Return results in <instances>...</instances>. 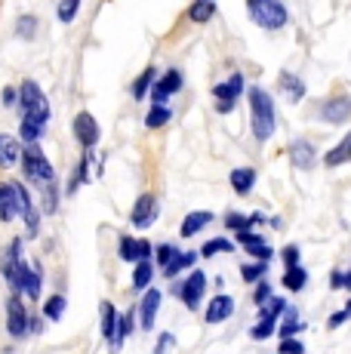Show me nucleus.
Here are the masks:
<instances>
[{"mask_svg":"<svg viewBox=\"0 0 351 354\" xmlns=\"http://www.w3.org/2000/svg\"><path fill=\"white\" fill-rule=\"evenodd\" d=\"M44 209H46V213H53V209H56V192H53V185L44 188Z\"/></svg>","mask_w":351,"mask_h":354,"instance_id":"de8ad7c7","label":"nucleus"},{"mask_svg":"<svg viewBox=\"0 0 351 354\" xmlns=\"http://www.w3.org/2000/svg\"><path fill=\"white\" fill-rule=\"evenodd\" d=\"M274 333H278V321H274V317H265V321H259L253 330H249V336H253L256 342H262V339L274 336Z\"/></svg>","mask_w":351,"mask_h":354,"instance_id":"473e14b6","label":"nucleus"},{"mask_svg":"<svg viewBox=\"0 0 351 354\" xmlns=\"http://www.w3.org/2000/svg\"><path fill=\"white\" fill-rule=\"evenodd\" d=\"M283 287H287L290 292H299V290H305V283H308V271L305 268H302V265H299V268H287V271H283Z\"/></svg>","mask_w":351,"mask_h":354,"instance_id":"393cba45","label":"nucleus"},{"mask_svg":"<svg viewBox=\"0 0 351 354\" xmlns=\"http://www.w3.org/2000/svg\"><path fill=\"white\" fill-rule=\"evenodd\" d=\"M249 127H253L256 142H268L274 133V102L259 86L249 90Z\"/></svg>","mask_w":351,"mask_h":354,"instance_id":"f257e3e1","label":"nucleus"},{"mask_svg":"<svg viewBox=\"0 0 351 354\" xmlns=\"http://www.w3.org/2000/svg\"><path fill=\"white\" fill-rule=\"evenodd\" d=\"M133 225L136 228H148L154 219H158V201H154L151 194H142L136 201V207H133Z\"/></svg>","mask_w":351,"mask_h":354,"instance_id":"2eb2a0df","label":"nucleus"},{"mask_svg":"<svg viewBox=\"0 0 351 354\" xmlns=\"http://www.w3.org/2000/svg\"><path fill=\"white\" fill-rule=\"evenodd\" d=\"M179 90H182V71H176V68H170V71H167L164 77H160L158 84L151 86V99H154V105H164V99L176 96Z\"/></svg>","mask_w":351,"mask_h":354,"instance_id":"9b49d317","label":"nucleus"},{"mask_svg":"<svg viewBox=\"0 0 351 354\" xmlns=\"http://www.w3.org/2000/svg\"><path fill=\"white\" fill-rule=\"evenodd\" d=\"M151 253H154V247L148 241H139V237H120V259L124 262H148L151 259Z\"/></svg>","mask_w":351,"mask_h":354,"instance_id":"1a4fd4ad","label":"nucleus"},{"mask_svg":"<svg viewBox=\"0 0 351 354\" xmlns=\"http://www.w3.org/2000/svg\"><path fill=\"white\" fill-rule=\"evenodd\" d=\"M213 16H216V0H194L191 10H188L191 22H210Z\"/></svg>","mask_w":351,"mask_h":354,"instance_id":"bb28decb","label":"nucleus"},{"mask_svg":"<svg viewBox=\"0 0 351 354\" xmlns=\"http://www.w3.org/2000/svg\"><path fill=\"white\" fill-rule=\"evenodd\" d=\"M170 118H173V111L167 105H154L151 111L145 114V127L148 129H160L164 124H170Z\"/></svg>","mask_w":351,"mask_h":354,"instance_id":"c85d7f7f","label":"nucleus"},{"mask_svg":"<svg viewBox=\"0 0 351 354\" xmlns=\"http://www.w3.org/2000/svg\"><path fill=\"white\" fill-rule=\"evenodd\" d=\"M234 250V243L231 241H225V237H216V241L210 243H204V250H200V256H216V253H231Z\"/></svg>","mask_w":351,"mask_h":354,"instance_id":"f704fd0d","label":"nucleus"},{"mask_svg":"<svg viewBox=\"0 0 351 354\" xmlns=\"http://www.w3.org/2000/svg\"><path fill=\"white\" fill-rule=\"evenodd\" d=\"M345 321H351V299L345 302V308H342V311H336V315L330 317V321H327V326H330V330H336V326H342Z\"/></svg>","mask_w":351,"mask_h":354,"instance_id":"79ce46f5","label":"nucleus"},{"mask_svg":"<svg viewBox=\"0 0 351 354\" xmlns=\"http://www.w3.org/2000/svg\"><path fill=\"white\" fill-rule=\"evenodd\" d=\"M240 93H244V74L234 71L231 77L225 80V84H216L213 96H216V105H234Z\"/></svg>","mask_w":351,"mask_h":354,"instance_id":"ddd939ff","label":"nucleus"},{"mask_svg":"<svg viewBox=\"0 0 351 354\" xmlns=\"http://www.w3.org/2000/svg\"><path fill=\"white\" fill-rule=\"evenodd\" d=\"M158 308H160V292L158 290H145V299H142V305H139V326L142 330H151L154 326V317H158Z\"/></svg>","mask_w":351,"mask_h":354,"instance_id":"f3484780","label":"nucleus"},{"mask_svg":"<svg viewBox=\"0 0 351 354\" xmlns=\"http://www.w3.org/2000/svg\"><path fill=\"white\" fill-rule=\"evenodd\" d=\"M77 10H80V0H62V3H59V19L71 22V19L77 16Z\"/></svg>","mask_w":351,"mask_h":354,"instance_id":"4c0bfd02","label":"nucleus"},{"mask_svg":"<svg viewBox=\"0 0 351 354\" xmlns=\"http://www.w3.org/2000/svg\"><path fill=\"white\" fill-rule=\"evenodd\" d=\"M6 333L12 339H25L31 333V321H28V308L19 296L6 299Z\"/></svg>","mask_w":351,"mask_h":354,"instance_id":"423d86ee","label":"nucleus"},{"mask_svg":"<svg viewBox=\"0 0 351 354\" xmlns=\"http://www.w3.org/2000/svg\"><path fill=\"white\" fill-rule=\"evenodd\" d=\"M283 311H287V299L283 296H272L265 305H262V311H259V321H265V317H283Z\"/></svg>","mask_w":351,"mask_h":354,"instance_id":"7c9ffc66","label":"nucleus"},{"mask_svg":"<svg viewBox=\"0 0 351 354\" xmlns=\"http://www.w3.org/2000/svg\"><path fill=\"white\" fill-rule=\"evenodd\" d=\"M228 182H231V188H234L238 194H249V192H253V185H256V169H249V167L231 169Z\"/></svg>","mask_w":351,"mask_h":354,"instance_id":"4be33fe9","label":"nucleus"},{"mask_svg":"<svg viewBox=\"0 0 351 354\" xmlns=\"http://www.w3.org/2000/svg\"><path fill=\"white\" fill-rule=\"evenodd\" d=\"M302 330H305V321H299L296 308H287V311H283V324H281L278 336H281V339H293L296 333H302Z\"/></svg>","mask_w":351,"mask_h":354,"instance_id":"b1692460","label":"nucleus"},{"mask_svg":"<svg viewBox=\"0 0 351 354\" xmlns=\"http://www.w3.org/2000/svg\"><path fill=\"white\" fill-rule=\"evenodd\" d=\"M62 311H65V296H50V299H46V305H44V317H46V321H59V317H62Z\"/></svg>","mask_w":351,"mask_h":354,"instance_id":"72a5a7b5","label":"nucleus"},{"mask_svg":"<svg viewBox=\"0 0 351 354\" xmlns=\"http://www.w3.org/2000/svg\"><path fill=\"white\" fill-rule=\"evenodd\" d=\"M231 315H234V299L225 296V292H219V296L210 299V305H207L204 321L207 324H222V321H228Z\"/></svg>","mask_w":351,"mask_h":354,"instance_id":"4468645a","label":"nucleus"},{"mask_svg":"<svg viewBox=\"0 0 351 354\" xmlns=\"http://www.w3.org/2000/svg\"><path fill=\"white\" fill-rule=\"evenodd\" d=\"M314 145L312 142H305V139H296L293 145H290V160L296 163L299 169H312L314 167Z\"/></svg>","mask_w":351,"mask_h":354,"instance_id":"6ab92c4d","label":"nucleus"},{"mask_svg":"<svg viewBox=\"0 0 351 354\" xmlns=\"http://www.w3.org/2000/svg\"><path fill=\"white\" fill-rule=\"evenodd\" d=\"M16 99H19V90H6V93H3V102H6V105H12Z\"/></svg>","mask_w":351,"mask_h":354,"instance_id":"09e8293b","label":"nucleus"},{"mask_svg":"<svg viewBox=\"0 0 351 354\" xmlns=\"http://www.w3.org/2000/svg\"><path fill=\"white\" fill-rule=\"evenodd\" d=\"M213 222V213H207V209H198V213H188L185 222H182V237H194L198 231H204L207 225Z\"/></svg>","mask_w":351,"mask_h":354,"instance_id":"412c9836","label":"nucleus"},{"mask_svg":"<svg viewBox=\"0 0 351 354\" xmlns=\"http://www.w3.org/2000/svg\"><path fill=\"white\" fill-rule=\"evenodd\" d=\"M247 253H249V256H253V259H256V262H268V259H272V256H274V250H272V247H268V243H259V247H249V250H247Z\"/></svg>","mask_w":351,"mask_h":354,"instance_id":"37998d69","label":"nucleus"},{"mask_svg":"<svg viewBox=\"0 0 351 354\" xmlns=\"http://www.w3.org/2000/svg\"><path fill=\"white\" fill-rule=\"evenodd\" d=\"M151 277H154V265H151V259H148V262H139V265H136V271H133V287H136V290L151 287Z\"/></svg>","mask_w":351,"mask_h":354,"instance_id":"c756f323","label":"nucleus"},{"mask_svg":"<svg viewBox=\"0 0 351 354\" xmlns=\"http://www.w3.org/2000/svg\"><path fill=\"white\" fill-rule=\"evenodd\" d=\"M265 271H268V262H249L240 268V277H244L247 283H259L262 277H265Z\"/></svg>","mask_w":351,"mask_h":354,"instance_id":"2f4dec72","label":"nucleus"},{"mask_svg":"<svg viewBox=\"0 0 351 354\" xmlns=\"http://www.w3.org/2000/svg\"><path fill=\"white\" fill-rule=\"evenodd\" d=\"M16 197H19V216L25 219V228H28V237H35L37 234V228H40V213H37V207H35V201H31V194L25 192L22 185L16 182Z\"/></svg>","mask_w":351,"mask_h":354,"instance_id":"9d476101","label":"nucleus"},{"mask_svg":"<svg viewBox=\"0 0 351 354\" xmlns=\"http://www.w3.org/2000/svg\"><path fill=\"white\" fill-rule=\"evenodd\" d=\"M154 253H158L160 271H164L167 277H176L182 268H185V259H182L185 253H179V247H173V243H160V247L154 250Z\"/></svg>","mask_w":351,"mask_h":354,"instance_id":"f8f14e48","label":"nucleus"},{"mask_svg":"<svg viewBox=\"0 0 351 354\" xmlns=\"http://www.w3.org/2000/svg\"><path fill=\"white\" fill-rule=\"evenodd\" d=\"M278 86L283 90V96H287L290 102H293V105H296V102H302V99H305V84H302V80L296 77V74L281 71V74H278Z\"/></svg>","mask_w":351,"mask_h":354,"instance_id":"aec40b11","label":"nucleus"},{"mask_svg":"<svg viewBox=\"0 0 351 354\" xmlns=\"http://www.w3.org/2000/svg\"><path fill=\"white\" fill-rule=\"evenodd\" d=\"M35 28H37L35 16H25V19H22V22H19V28H16V31H19V34H22V37H25V40H28V37H35Z\"/></svg>","mask_w":351,"mask_h":354,"instance_id":"c03bdc74","label":"nucleus"},{"mask_svg":"<svg viewBox=\"0 0 351 354\" xmlns=\"http://www.w3.org/2000/svg\"><path fill=\"white\" fill-rule=\"evenodd\" d=\"M278 354H305V345H302L299 339H281Z\"/></svg>","mask_w":351,"mask_h":354,"instance_id":"ea45409f","label":"nucleus"},{"mask_svg":"<svg viewBox=\"0 0 351 354\" xmlns=\"http://www.w3.org/2000/svg\"><path fill=\"white\" fill-rule=\"evenodd\" d=\"M99 311H102V336L108 339V342H114V330H117V311H114V305L105 302L99 305Z\"/></svg>","mask_w":351,"mask_h":354,"instance_id":"a878e982","label":"nucleus"},{"mask_svg":"<svg viewBox=\"0 0 351 354\" xmlns=\"http://www.w3.org/2000/svg\"><path fill=\"white\" fill-rule=\"evenodd\" d=\"M173 333H160V339H158V348H154V354H167V348H173Z\"/></svg>","mask_w":351,"mask_h":354,"instance_id":"49530a36","label":"nucleus"},{"mask_svg":"<svg viewBox=\"0 0 351 354\" xmlns=\"http://www.w3.org/2000/svg\"><path fill=\"white\" fill-rule=\"evenodd\" d=\"M173 292H176V296H179L191 311H198V308H200V299H204V292H207V274L194 268L191 274L185 277V281L176 283Z\"/></svg>","mask_w":351,"mask_h":354,"instance_id":"39448f33","label":"nucleus"},{"mask_svg":"<svg viewBox=\"0 0 351 354\" xmlns=\"http://www.w3.org/2000/svg\"><path fill=\"white\" fill-rule=\"evenodd\" d=\"M225 228H231V231H247V228H253V225H249V216L228 213V216H225Z\"/></svg>","mask_w":351,"mask_h":354,"instance_id":"e433bc0d","label":"nucleus"},{"mask_svg":"<svg viewBox=\"0 0 351 354\" xmlns=\"http://www.w3.org/2000/svg\"><path fill=\"white\" fill-rule=\"evenodd\" d=\"M19 108H22V120H28V124H35L40 129L50 120V102H46L44 90H40L35 80H25L19 86Z\"/></svg>","mask_w":351,"mask_h":354,"instance_id":"f03ea898","label":"nucleus"},{"mask_svg":"<svg viewBox=\"0 0 351 354\" xmlns=\"http://www.w3.org/2000/svg\"><path fill=\"white\" fill-rule=\"evenodd\" d=\"M238 243H240L244 250H249V247H259V243H265V237L247 228V231H238Z\"/></svg>","mask_w":351,"mask_h":354,"instance_id":"c9c22d12","label":"nucleus"},{"mask_svg":"<svg viewBox=\"0 0 351 354\" xmlns=\"http://www.w3.org/2000/svg\"><path fill=\"white\" fill-rule=\"evenodd\" d=\"M154 77H158V68H145L136 77V84H133V99H145V93H151L154 86Z\"/></svg>","mask_w":351,"mask_h":354,"instance_id":"cd10ccee","label":"nucleus"},{"mask_svg":"<svg viewBox=\"0 0 351 354\" xmlns=\"http://www.w3.org/2000/svg\"><path fill=\"white\" fill-rule=\"evenodd\" d=\"M71 127H74V136H77V142L86 148V151H90V148L99 142V124H96V118H93L90 111H80L77 118H74Z\"/></svg>","mask_w":351,"mask_h":354,"instance_id":"0eeeda50","label":"nucleus"},{"mask_svg":"<svg viewBox=\"0 0 351 354\" xmlns=\"http://www.w3.org/2000/svg\"><path fill=\"white\" fill-rule=\"evenodd\" d=\"M281 259H283V265H287V268H299V247H296V243H290V247H283Z\"/></svg>","mask_w":351,"mask_h":354,"instance_id":"a19ab883","label":"nucleus"},{"mask_svg":"<svg viewBox=\"0 0 351 354\" xmlns=\"http://www.w3.org/2000/svg\"><path fill=\"white\" fill-rule=\"evenodd\" d=\"M22 169L31 182H44V185H53V176H56L50 167V160H46V154L40 151L37 145H28L22 151Z\"/></svg>","mask_w":351,"mask_h":354,"instance_id":"20e7f679","label":"nucleus"},{"mask_svg":"<svg viewBox=\"0 0 351 354\" xmlns=\"http://www.w3.org/2000/svg\"><path fill=\"white\" fill-rule=\"evenodd\" d=\"M249 19L265 31H278L287 25V6L281 0H249Z\"/></svg>","mask_w":351,"mask_h":354,"instance_id":"7ed1b4c3","label":"nucleus"},{"mask_svg":"<svg viewBox=\"0 0 351 354\" xmlns=\"http://www.w3.org/2000/svg\"><path fill=\"white\" fill-rule=\"evenodd\" d=\"M19 216L16 182H0V222H12Z\"/></svg>","mask_w":351,"mask_h":354,"instance_id":"dca6fc26","label":"nucleus"},{"mask_svg":"<svg viewBox=\"0 0 351 354\" xmlns=\"http://www.w3.org/2000/svg\"><path fill=\"white\" fill-rule=\"evenodd\" d=\"M333 290H348L351 292V271H348V274L333 271Z\"/></svg>","mask_w":351,"mask_h":354,"instance_id":"a18cd8bd","label":"nucleus"},{"mask_svg":"<svg viewBox=\"0 0 351 354\" xmlns=\"http://www.w3.org/2000/svg\"><path fill=\"white\" fill-rule=\"evenodd\" d=\"M19 158H22V145H19V139L10 136V133H0V167L3 169L16 167Z\"/></svg>","mask_w":351,"mask_h":354,"instance_id":"a211bd4d","label":"nucleus"},{"mask_svg":"<svg viewBox=\"0 0 351 354\" xmlns=\"http://www.w3.org/2000/svg\"><path fill=\"white\" fill-rule=\"evenodd\" d=\"M317 118H321L323 124H345V120L351 118V99L339 96V99L323 102V105L317 108Z\"/></svg>","mask_w":351,"mask_h":354,"instance_id":"6e6552de","label":"nucleus"},{"mask_svg":"<svg viewBox=\"0 0 351 354\" xmlns=\"http://www.w3.org/2000/svg\"><path fill=\"white\" fill-rule=\"evenodd\" d=\"M268 299H272V283H268V281H259V283H256V290H253V302L262 308Z\"/></svg>","mask_w":351,"mask_h":354,"instance_id":"58836bf2","label":"nucleus"},{"mask_svg":"<svg viewBox=\"0 0 351 354\" xmlns=\"http://www.w3.org/2000/svg\"><path fill=\"white\" fill-rule=\"evenodd\" d=\"M348 160H351V133L336 148H330L327 158H323V163H327V167H342V163H348Z\"/></svg>","mask_w":351,"mask_h":354,"instance_id":"5701e85b","label":"nucleus"}]
</instances>
